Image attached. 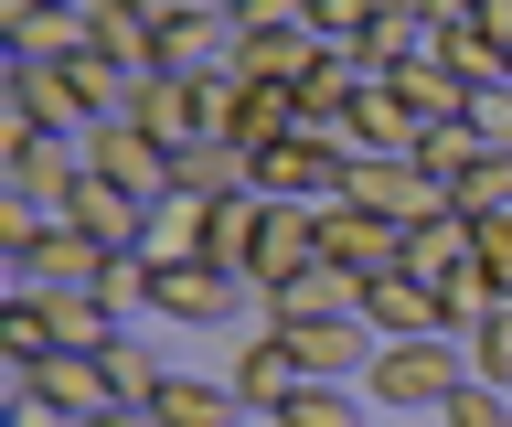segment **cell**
<instances>
[{
    "mask_svg": "<svg viewBox=\"0 0 512 427\" xmlns=\"http://www.w3.org/2000/svg\"><path fill=\"white\" fill-rule=\"evenodd\" d=\"M288 353H299V374H310V385H363V374H374V321H299V331H278Z\"/></svg>",
    "mask_w": 512,
    "mask_h": 427,
    "instance_id": "obj_10",
    "label": "cell"
},
{
    "mask_svg": "<svg viewBox=\"0 0 512 427\" xmlns=\"http://www.w3.org/2000/svg\"><path fill=\"white\" fill-rule=\"evenodd\" d=\"M256 321H267V331H299V321H363V278L320 257V267H299L288 289L256 299Z\"/></svg>",
    "mask_w": 512,
    "mask_h": 427,
    "instance_id": "obj_8",
    "label": "cell"
},
{
    "mask_svg": "<svg viewBox=\"0 0 512 427\" xmlns=\"http://www.w3.org/2000/svg\"><path fill=\"white\" fill-rule=\"evenodd\" d=\"M299 267H320V203H267V235H256V267H246V289H288Z\"/></svg>",
    "mask_w": 512,
    "mask_h": 427,
    "instance_id": "obj_12",
    "label": "cell"
},
{
    "mask_svg": "<svg viewBox=\"0 0 512 427\" xmlns=\"http://www.w3.org/2000/svg\"><path fill=\"white\" fill-rule=\"evenodd\" d=\"M470 374H480V385H502V395H512V299H502V310H491V321L470 331Z\"/></svg>",
    "mask_w": 512,
    "mask_h": 427,
    "instance_id": "obj_35",
    "label": "cell"
},
{
    "mask_svg": "<svg viewBox=\"0 0 512 427\" xmlns=\"http://www.w3.org/2000/svg\"><path fill=\"white\" fill-rule=\"evenodd\" d=\"M86 171H107V182H118V193H139V203H160V193H171V150H160L150 129H128V118L86 139Z\"/></svg>",
    "mask_w": 512,
    "mask_h": 427,
    "instance_id": "obj_16",
    "label": "cell"
},
{
    "mask_svg": "<svg viewBox=\"0 0 512 427\" xmlns=\"http://www.w3.org/2000/svg\"><path fill=\"white\" fill-rule=\"evenodd\" d=\"M406 267L438 289V278H459V267H480V225L448 203V214H427V225H406Z\"/></svg>",
    "mask_w": 512,
    "mask_h": 427,
    "instance_id": "obj_22",
    "label": "cell"
},
{
    "mask_svg": "<svg viewBox=\"0 0 512 427\" xmlns=\"http://www.w3.org/2000/svg\"><path fill=\"white\" fill-rule=\"evenodd\" d=\"M171 193H182V203H224V193H256V161L235 150V139H192V150H171Z\"/></svg>",
    "mask_w": 512,
    "mask_h": 427,
    "instance_id": "obj_20",
    "label": "cell"
},
{
    "mask_svg": "<svg viewBox=\"0 0 512 427\" xmlns=\"http://www.w3.org/2000/svg\"><path fill=\"white\" fill-rule=\"evenodd\" d=\"M107 385H118V406H160V385H171V353H160V342H139V331H118V342H107Z\"/></svg>",
    "mask_w": 512,
    "mask_h": 427,
    "instance_id": "obj_28",
    "label": "cell"
},
{
    "mask_svg": "<svg viewBox=\"0 0 512 427\" xmlns=\"http://www.w3.org/2000/svg\"><path fill=\"white\" fill-rule=\"evenodd\" d=\"M470 129L491 139V150H512V86H480V97H470Z\"/></svg>",
    "mask_w": 512,
    "mask_h": 427,
    "instance_id": "obj_38",
    "label": "cell"
},
{
    "mask_svg": "<svg viewBox=\"0 0 512 427\" xmlns=\"http://www.w3.org/2000/svg\"><path fill=\"white\" fill-rule=\"evenodd\" d=\"M459 385H470V342H459V331H427V342H384V353H374V374H363V395H374L384 417H438Z\"/></svg>",
    "mask_w": 512,
    "mask_h": 427,
    "instance_id": "obj_1",
    "label": "cell"
},
{
    "mask_svg": "<svg viewBox=\"0 0 512 427\" xmlns=\"http://www.w3.org/2000/svg\"><path fill=\"white\" fill-rule=\"evenodd\" d=\"M406 161H416V171H438L448 193H459V171H480V161H491V139H480L470 118H438V129H427V139L406 150Z\"/></svg>",
    "mask_w": 512,
    "mask_h": 427,
    "instance_id": "obj_29",
    "label": "cell"
},
{
    "mask_svg": "<svg viewBox=\"0 0 512 427\" xmlns=\"http://www.w3.org/2000/svg\"><path fill=\"white\" fill-rule=\"evenodd\" d=\"M438 65L459 75L470 97H480V86H512V54H502V43H491V33H470V22H459V33L438 43Z\"/></svg>",
    "mask_w": 512,
    "mask_h": 427,
    "instance_id": "obj_31",
    "label": "cell"
},
{
    "mask_svg": "<svg viewBox=\"0 0 512 427\" xmlns=\"http://www.w3.org/2000/svg\"><path fill=\"white\" fill-rule=\"evenodd\" d=\"M150 417H160V427H256L246 395H235V385H203V374H171Z\"/></svg>",
    "mask_w": 512,
    "mask_h": 427,
    "instance_id": "obj_25",
    "label": "cell"
},
{
    "mask_svg": "<svg viewBox=\"0 0 512 427\" xmlns=\"http://www.w3.org/2000/svg\"><path fill=\"white\" fill-rule=\"evenodd\" d=\"M128 11H139V22H182L192 0H128Z\"/></svg>",
    "mask_w": 512,
    "mask_h": 427,
    "instance_id": "obj_44",
    "label": "cell"
},
{
    "mask_svg": "<svg viewBox=\"0 0 512 427\" xmlns=\"http://www.w3.org/2000/svg\"><path fill=\"white\" fill-rule=\"evenodd\" d=\"M246 33H235V11H182V22H160V75H235Z\"/></svg>",
    "mask_w": 512,
    "mask_h": 427,
    "instance_id": "obj_15",
    "label": "cell"
},
{
    "mask_svg": "<svg viewBox=\"0 0 512 427\" xmlns=\"http://www.w3.org/2000/svg\"><path fill=\"white\" fill-rule=\"evenodd\" d=\"M139 257H150V267H192V257H203V203L160 193V203H150V225H139Z\"/></svg>",
    "mask_w": 512,
    "mask_h": 427,
    "instance_id": "obj_27",
    "label": "cell"
},
{
    "mask_svg": "<svg viewBox=\"0 0 512 427\" xmlns=\"http://www.w3.org/2000/svg\"><path fill=\"white\" fill-rule=\"evenodd\" d=\"M438 427H512V395H502V385H480V374H470V385H459V395L438 406Z\"/></svg>",
    "mask_w": 512,
    "mask_h": 427,
    "instance_id": "obj_37",
    "label": "cell"
},
{
    "mask_svg": "<svg viewBox=\"0 0 512 427\" xmlns=\"http://www.w3.org/2000/svg\"><path fill=\"white\" fill-rule=\"evenodd\" d=\"M75 171H86V150H75V139L32 129L22 107H0V193H32V203H54V214H64Z\"/></svg>",
    "mask_w": 512,
    "mask_h": 427,
    "instance_id": "obj_4",
    "label": "cell"
},
{
    "mask_svg": "<svg viewBox=\"0 0 512 427\" xmlns=\"http://www.w3.org/2000/svg\"><path fill=\"white\" fill-rule=\"evenodd\" d=\"M0 395H11V406L32 395V406H54V417H75V427L118 406V385H107V363H96V353H43L32 374H0Z\"/></svg>",
    "mask_w": 512,
    "mask_h": 427,
    "instance_id": "obj_5",
    "label": "cell"
},
{
    "mask_svg": "<svg viewBox=\"0 0 512 427\" xmlns=\"http://www.w3.org/2000/svg\"><path fill=\"white\" fill-rule=\"evenodd\" d=\"M128 129H150L160 150H192V139H203V75H139Z\"/></svg>",
    "mask_w": 512,
    "mask_h": 427,
    "instance_id": "obj_17",
    "label": "cell"
},
{
    "mask_svg": "<svg viewBox=\"0 0 512 427\" xmlns=\"http://www.w3.org/2000/svg\"><path fill=\"white\" fill-rule=\"evenodd\" d=\"M342 203H363V214H384V225H427V214H448V182L416 171V161H352Z\"/></svg>",
    "mask_w": 512,
    "mask_h": 427,
    "instance_id": "obj_9",
    "label": "cell"
},
{
    "mask_svg": "<svg viewBox=\"0 0 512 427\" xmlns=\"http://www.w3.org/2000/svg\"><path fill=\"white\" fill-rule=\"evenodd\" d=\"M86 54H107L118 75H160V22H139L128 0H86Z\"/></svg>",
    "mask_w": 512,
    "mask_h": 427,
    "instance_id": "obj_21",
    "label": "cell"
},
{
    "mask_svg": "<svg viewBox=\"0 0 512 427\" xmlns=\"http://www.w3.org/2000/svg\"><path fill=\"white\" fill-rule=\"evenodd\" d=\"M0 427H75V417H54V406H32V395H22V406H11Z\"/></svg>",
    "mask_w": 512,
    "mask_h": 427,
    "instance_id": "obj_42",
    "label": "cell"
},
{
    "mask_svg": "<svg viewBox=\"0 0 512 427\" xmlns=\"http://www.w3.org/2000/svg\"><path fill=\"white\" fill-rule=\"evenodd\" d=\"M0 33L32 65H75L86 54V0H0Z\"/></svg>",
    "mask_w": 512,
    "mask_h": 427,
    "instance_id": "obj_13",
    "label": "cell"
},
{
    "mask_svg": "<svg viewBox=\"0 0 512 427\" xmlns=\"http://www.w3.org/2000/svg\"><path fill=\"white\" fill-rule=\"evenodd\" d=\"M256 235H267V193L203 203V267H235V278H246V267H256Z\"/></svg>",
    "mask_w": 512,
    "mask_h": 427,
    "instance_id": "obj_23",
    "label": "cell"
},
{
    "mask_svg": "<svg viewBox=\"0 0 512 427\" xmlns=\"http://www.w3.org/2000/svg\"><path fill=\"white\" fill-rule=\"evenodd\" d=\"M448 203H459L470 225H491V214H512V150H491L480 171H459V193H448Z\"/></svg>",
    "mask_w": 512,
    "mask_h": 427,
    "instance_id": "obj_33",
    "label": "cell"
},
{
    "mask_svg": "<svg viewBox=\"0 0 512 427\" xmlns=\"http://www.w3.org/2000/svg\"><path fill=\"white\" fill-rule=\"evenodd\" d=\"M310 0H235V33H278V22H299Z\"/></svg>",
    "mask_w": 512,
    "mask_h": 427,
    "instance_id": "obj_40",
    "label": "cell"
},
{
    "mask_svg": "<svg viewBox=\"0 0 512 427\" xmlns=\"http://www.w3.org/2000/svg\"><path fill=\"white\" fill-rule=\"evenodd\" d=\"M64 225L96 235V246H139V225H150V203L118 193L107 171H75V193H64Z\"/></svg>",
    "mask_w": 512,
    "mask_h": 427,
    "instance_id": "obj_18",
    "label": "cell"
},
{
    "mask_svg": "<svg viewBox=\"0 0 512 427\" xmlns=\"http://www.w3.org/2000/svg\"><path fill=\"white\" fill-rule=\"evenodd\" d=\"M331 43L310 33V22H278V33H246V54H235V75H267V86H299V75L320 65Z\"/></svg>",
    "mask_w": 512,
    "mask_h": 427,
    "instance_id": "obj_24",
    "label": "cell"
},
{
    "mask_svg": "<svg viewBox=\"0 0 512 427\" xmlns=\"http://www.w3.org/2000/svg\"><path fill=\"white\" fill-rule=\"evenodd\" d=\"M256 193L267 203H342L352 193V139L342 129H288L278 150H256Z\"/></svg>",
    "mask_w": 512,
    "mask_h": 427,
    "instance_id": "obj_2",
    "label": "cell"
},
{
    "mask_svg": "<svg viewBox=\"0 0 512 427\" xmlns=\"http://www.w3.org/2000/svg\"><path fill=\"white\" fill-rule=\"evenodd\" d=\"M384 0H310V11H299V22H310L320 43H331V54H352V43H363V22H374Z\"/></svg>",
    "mask_w": 512,
    "mask_h": 427,
    "instance_id": "obj_36",
    "label": "cell"
},
{
    "mask_svg": "<svg viewBox=\"0 0 512 427\" xmlns=\"http://www.w3.org/2000/svg\"><path fill=\"white\" fill-rule=\"evenodd\" d=\"M438 22H427V11H416V0H384L374 22H363V43H352V65L363 75H406V65H438Z\"/></svg>",
    "mask_w": 512,
    "mask_h": 427,
    "instance_id": "obj_11",
    "label": "cell"
},
{
    "mask_svg": "<svg viewBox=\"0 0 512 427\" xmlns=\"http://www.w3.org/2000/svg\"><path fill=\"white\" fill-rule=\"evenodd\" d=\"M416 11H427V0H416Z\"/></svg>",
    "mask_w": 512,
    "mask_h": 427,
    "instance_id": "obj_46",
    "label": "cell"
},
{
    "mask_svg": "<svg viewBox=\"0 0 512 427\" xmlns=\"http://www.w3.org/2000/svg\"><path fill=\"white\" fill-rule=\"evenodd\" d=\"M43 353H54V331H43V299L11 289V299H0V374H32Z\"/></svg>",
    "mask_w": 512,
    "mask_h": 427,
    "instance_id": "obj_30",
    "label": "cell"
},
{
    "mask_svg": "<svg viewBox=\"0 0 512 427\" xmlns=\"http://www.w3.org/2000/svg\"><path fill=\"white\" fill-rule=\"evenodd\" d=\"M480 267H491V289L512 299V214H491V225H480Z\"/></svg>",
    "mask_w": 512,
    "mask_h": 427,
    "instance_id": "obj_39",
    "label": "cell"
},
{
    "mask_svg": "<svg viewBox=\"0 0 512 427\" xmlns=\"http://www.w3.org/2000/svg\"><path fill=\"white\" fill-rule=\"evenodd\" d=\"M320 257L352 267V278L374 289V278L406 267V225H384V214H363V203H320Z\"/></svg>",
    "mask_w": 512,
    "mask_h": 427,
    "instance_id": "obj_7",
    "label": "cell"
},
{
    "mask_svg": "<svg viewBox=\"0 0 512 427\" xmlns=\"http://www.w3.org/2000/svg\"><path fill=\"white\" fill-rule=\"evenodd\" d=\"M470 33H491V43L512 54V0H480V11H470Z\"/></svg>",
    "mask_w": 512,
    "mask_h": 427,
    "instance_id": "obj_41",
    "label": "cell"
},
{
    "mask_svg": "<svg viewBox=\"0 0 512 427\" xmlns=\"http://www.w3.org/2000/svg\"><path fill=\"white\" fill-rule=\"evenodd\" d=\"M224 385L246 395V417L267 427V417H278V406H288V395L310 385V374H299V353H288L278 331H256V342H235V363H224Z\"/></svg>",
    "mask_w": 512,
    "mask_h": 427,
    "instance_id": "obj_14",
    "label": "cell"
},
{
    "mask_svg": "<svg viewBox=\"0 0 512 427\" xmlns=\"http://www.w3.org/2000/svg\"><path fill=\"white\" fill-rule=\"evenodd\" d=\"M363 321H374V342H427V331H448L438 321V289H427L416 267H395V278L363 289Z\"/></svg>",
    "mask_w": 512,
    "mask_h": 427,
    "instance_id": "obj_19",
    "label": "cell"
},
{
    "mask_svg": "<svg viewBox=\"0 0 512 427\" xmlns=\"http://www.w3.org/2000/svg\"><path fill=\"white\" fill-rule=\"evenodd\" d=\"M267 427H363V406H352V385H299Z\"/></svg>",
    "mask_w": 512,
    "mask_h": 427,
    "instance_id": "obj_34",
    "label": "cell"
},
{
    "mask_svg": "<svg viewBox=\"0 0 512 427\" xmlns=\"http://www.w3.org/2000/svg\"><path fill=\"white\" fill-rule=\"evenodd\" d=\"M256 310V289L235 278V267H150V321L160 331H235Z\"/></svg>",
    "mask_w": 512,
    "mask_h": 427,
    "instance_id": "obj_3",
    "label": "cell"
},
{
    "mask_svg": "<svg viewBox=\"0 0 512 427\" xmlns=\"http://www.w3.org/2000/svg\"><path fill=\"white\" fill-rule=\"evenodd\" d=\"M288 97H299V129H342L352 97H363V65H352V54H320V65L299 75Z\"/></svg>",
    "mask_w": 512,
    "mask_h": 427,
    "instance_id": "obj_26",
    "label": "cell"
},
{
    "mask_svg": "<svg viewBox=\"0 0 512 427\" xmlns=\"http://www.w3.org/2000/svg\"><path fill=\"white\" fill-rule=\"evenodd\" d=\"M192 11H235V0H192Z\"/></svg>",
    "mask_w": 512,
    "mask_h": 427,
    "instance_id": "obj_45",
    "label": "cell"
},
{
    "mask_svg": "<svg viewBox=\"0 0 512 427\" xmlns=\"http://www.w3.org/2000/svg\"><path fill=\"white\" fill-rule=\"evenodd\" d=\"M86 427H160L150 406H107V417H86Z\"/></svg>",
    "mask_w": 512,
    "mask_h": 427,
    "instance_id": "obj_43",
    "label": "cell"
},
{
    "mask_svg": "<svg viewBox=\"0 0 512 427\" xmlns=\"http://www.w3.org/2000/svg\"><path fill=\"white\" fill-rule=\"evenodd\" d=\"M342 139H352V161H406L416 139H427V107H416L395 75H363V97H352Z\"/></svg>",
    "mask_w": 512,
    "mask_h": 427,
    "instance_id": "obj_6",
    "label": "cell"
},
{
    "mask_svg": "<svg viewBox=\"0 0 512 427\" xmlns=\"http://www.w3.org/2000/svg\"><path fill=\"white\" fill-rule=\"evenodd\" d=\"M491 310H502V289H491V267H459V278H438V321L459 331V342H470V331L491 321Z\"/></svg>",
    "mask_w": 512,
    "mask_h": 427,
    "instance_id": "obj_32",
    "label": "cell"
}]
</instances>
